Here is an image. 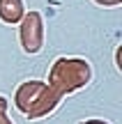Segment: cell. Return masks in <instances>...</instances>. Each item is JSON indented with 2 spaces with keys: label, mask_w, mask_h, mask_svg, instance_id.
<instances>
[{
  "label": "cell",
  "mask_w": 122,
  "mask_h": 124,
  "mask_svg": "<svg viewBox=\"0 0 122 124\" xmlns=\"http://www.w3.org/2000/svg\"><path fill=\"white\" fill-rule=\"evenodd\" d=\"M81 124H108V122H104V120H88V122H81Z\"/></svg>",
  "instance_id": "cell-6"
},
{
  "label": "cell",
  "mask_w": 122,
  "mask_h": 124,
  "mask_svg": "<svg viewBox=\"0 0 122 124\" xmlns=\"http://www.w3.org/2000/svg\"><path fill=\"white\" fill-rule=\"evenodd\" d=\"M95 2L104 5V7H115V5H120V0H95Z\"/></svg>",
  "instance_id": "cell-5"
},
{
  "label": "cell",
  "mask_w": 122,
  "mask_h": 124,
  "mask_svg": "<svg viewBox=\"0 0 122 124\" xmlns=\"http://www.w3.org/2000/svg\"><path fill=\"white\" fill-rule=\"evenodd\" d=\"M92 78V67L83 58H58L51 69V87L58 97L88 85Z\"/></svg>",
  "instance_id": "cell-2"
},
{
  "label": "cell",
  "mask_w": 122,
  "mask_h": 124,
  "mask_svg": "<svg viewBox=\"0 0 122 124\" xmlns=\"http://www.w3.org/2000/svg\"><path fill=\"white\" fill-rule=\"evenodd\" d=\"M18 39H21V48L30 55L39 53L44 48V18L39 12H30L21 18Z\"/></svg>",
  "instance_id": "cell-3"
},
{
  "label": "cell",
  "mask_w": 122,
  "mask_h": 124,
  "mask_svg": "<svg viewBox=\"0 0 122 124\" xmlns=\"http://www.w3.org/2000/svg\"><path fill=\"white\" fill-rule=\"evenodd\" d=\"M0 108H7V101H5V97H0ZM2 113V110H0Z\"/></svg>",
  "instance_id": "cell-8"
},
{
  "label": "cell",
  "mask_w": 122,
  "mask_h": 124,
  "mask_svg": "<svg viewBox=\"0 0 122 124\" xmlns=\"http://www.w3.org/2000/svg\"><path fill=\"white\" fill-rule=\"evenodd\" d=\"M0 124H12V122H9V120H7V115H5V110H2V113H0Z\"/></svg>",
  "instance_id": "cell-7"
},
{
  "label": "cell",
  "mask_w": 122,
  "mask_h": 124,
  "mask_svg": "<svg viewBox=\"0 0 122 124\" xmlns=\"http://www.w3.org/2000/svg\"><path fill=\"white\" fill-rule=\"evenodd\" d=\"M25 16L23 0H0V21L7 25H16Z\"/></svg>",
  "instance_id": "cell-4"
},
{
  "label": "cell",
  "mask_w": 122,
  "mask_h": 124,
  "mask_svg": "<svg viewBox=\"0 0 122 124\" xmlns=\"http://www.w3.org/2000/svg\"><path fill=\"white\" fill-rule=\"evenodd\" d=\"M16 108L28 115L30 120H41L44 115L53 113L60 103V97L53 92L51 85H44L39 80H25L21 87L16 90V99H14Z\"/></svg>",
  "instance_id": "cell-1"
}]
</instances>
